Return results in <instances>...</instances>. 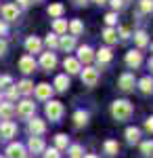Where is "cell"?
Returning <instances> with one entry per match:
<instances>
[{
	"instance_id": "6da1fadb",
	"label": "cell",
	"mask_w": 153,
	"mask_h": 158,
	"mask_svg": "<svg viewBox=\"0 0 153 158\" xmlns=\"http://www.w3.org/2000/svg\"><path fill=\"white\" fill-rule=\"evenodd\" d=\"M111 116L118 122L130 120V116H132V103H130L128 99H116L111 103Z\"/></svg>"
},
{
	"instance_id": "7a4b0ae2",
	"label": "cell",
	"mask_w": 153,
	"mask_h": 158,
	"mask_svg": "<svg viewBox=\"0 0 153 158\" xmlns=\"http://www.w3.org/2000/svg\"><path fill=\"white\" fill-rule=\"evenodd\" d=\"M15 114H19L21 118H34V114H36V103L32 101V99H21L17 106H15Z\"/></svg>"
},
{
	"instance_id": "3957f363",
	"label": "cell",
	"mask_w": 153,
	"mask_h": 158,
	"mask_svg": "<svg viewBox=\"0 0 153 158\" xmlns=\"http://www.w3.org/2000/svg\"><path fill=\"white\" fill-rule=\"evenodd\" d=\"M44 112H46V116L50 118L53 122H59L61 118H63V112H65V108H63V103L61 101H48L46 108H44Z\"/></svg>"
},
{
	"instance_id": "277c9868",
	"label": "cell",
	"mask_w": 153,
	"mask_h": 158,
	"mask_svg": "<svg viewBox=\"0 0 153 158\" xmlns=\"http://www.w3.org/2000/svg\"><path fill=\"white\" fill-rule=\"evenodd\" d=\"M99 76H101V74H99V70H96V68H92V65H86L82 72H80V78H82V82L86 86H94L96 82H99Z\"/></svg>"
},
{
	"instance_id": "5b68a950",
	"label": "cell",
	"mask_w": 153,
	"mask_h": 158,
	"mask_svg": "<svg viewBox=\"0 0 153 158\" xmlns=\"http://www.w3.org/2000/svg\"><path fill=\"white\" fill-rule=\"evenodd\" d=\"M4 158H27V150H25L23 143L13 141V143H9V148H6V156Z\"/></svg>"
},
{
	"instance_id": "8992f818",
	"label": "cell",
	"mask_w": 153,
	"mask_h": 158,
	"mask_svg": "<svg viewBox=\"0 0 153 158\" xmlns=\"http://www.w3.org/2000/svg\"><path fill=\"white\" fill-rule=\"evenodd\" d=\"M134 74L132 72H124V74H120V78H118V86L124 91V93H130V91H134Z\"/></svg>"
},
{
	"instance_id": "52a82bcc",
	"label": "cell",
	"mask_w": 153,
	"mask_h": 158,
	"mask_svg": "<svg viewBox=\"0 0 153 158\" xmlns=\"http://www.w3.org/2000/svg\"><path fill=\"white\" fill-rule=\"evenodd\" d=\"M34 95L40 101H50V97H53V86L48 85V82H40V85L34 86Z\"/></svg>"
},
{
	"instance_id": "ba28073f",
	"label": "cell",
	"mask_w": 153,
	"mask_h": 158,
	"mask_svg": "<svg viewBox=\"0 0 153 158\" xmlns=\"http://www.w3.org/2000/svg\"><path fill=\"white\" fill-rule=\"evenodd\" d=\"M27 129H29V133H32V137H40V135H44V131H46V122L42 120V118H29V122H27Z\"/></svg>"
},
{
	"instance_id": "9c48e42d",
	"label": "cell",
	"mask_w": 153,
	"mask_h": 158,
	"mask_svg": "<svg viewBox=\"0 0 153 158\" xmlns=\"http://www.w3.org/2000/svg\"><path fill=\"white\" fill-rule=\"evenodd\" d=\"M17 135V124L13 120H2L0 124V139H13Z\"/></svg>"
},
{
	"instance_id": "30bf717a",
	"label": "cell",
	"mask_w": 153,
	"mask_h": 158,
	"mask_svg": "<svg viewBox=\"0 0 153 158\" xmlns=\"http://www.w3.org/2000/svg\"><path fill=\"white\" fill-rule=\"evenodd\" d=\"M36 59H34V55H23L21 59H19V70L23 74H32V72H36Z\"/></svg>"
},
{
	"instance_id": "8fae6325",
	"label": "cell",
	"mask_w": 153,
	"mask_h": 158,
	"mask_svg": "<svg viewBox=\"0 0 153 158\" xmlns=\"http://www.w3.org/2000/svg\"><path fill=\"white\" fill-rule=\"evenodd\" d=\"M76 59L80 61V65H82V63L88 65V63L94 59V51L90 49L88 44H82V47H78V57H76Z\"/></svg>"
},
{
	"instance_id": "7c38bea8",
	"label": "cell",
	"mask_w": 153,
	"mask_h": 158,
	"mask_svg": "<svg viewBox=\"0 0 153 158\" xmlns=\"http://www.w3.org/2000/svg\"><path fill=\"white\" fill-rule=\"evenodd\" d=\"M40 65H42L46 72L55 70V65H57V55H55L53 51H48V53H42V55H40Z\"/></svg>"
},
{
	"instance_id": "4fadbf2b",
	"label": "cell",
	"mask_w": 153,
	"mask_h": 158,
	"mask_svg": "<svg viewBox=\"0 0 153 158\" xmlns=\"http://www.w3.org/2000/svg\"><path fill=\"white\" fill-rule=\"evenodd\" d=\"M2 19H6V21H17L19 19V9H17V4H4L2 9Z\"/></svg>"
},
{
	"instance_id": "5bb4252c",
	"label": "cell",
	"mask_w": 153,
	"mask_h": 158,
	"mask_svg": "<svg viewBox=\"0 0 153 158\" xmlns=\"http://www.w3.org/2000/svg\"><path fill=\"white\" fill-rule=\"evenodd\" d=\"M143 63V53L139 49H132L126 53V65L128 68H139Z\"/></svg>"
},
{
	"instance_id": "9a60e30c",
	"label": "cell",
	"mask_w": 153,
	"mask_h": 158,
	"mask_svg": "<svg viewBox=\"0 0 153 158\" xmlns=\"http://www.w3.org/2000/svg\"><path fill=\"white\" fill-rule=\"evenodd\" d=\"M25 150H29L32 154H42L46 146H44V139L42 137H29V141H27V148Z\"/></svg>"
},
{
	"instance_id": "2e32d148",
	"label": "cell",
	"mask_w": 153,
	"mask_h": 158,
	"mask_svg": "<svg viewBox=\"0 0 153 158\" xmlns=\"http://www.w3.org/2000/svg\"><path fill=\"white\" fill-rule=\"evenodd\" d=\"M25 51L27 53H42V40L38 36H27L25 38Z\"/></svg>"
},
{
	"instance_id": "e0dca14e",
	"label": "cell",
	"mask_w": 153,
	"mask_h": 158,
	"mask_svg": "<svg viewBox=\"0 0 153 158\" xmlns=\"http://www.w3.org/2000/svg\"><path fill=\"white\" fill-rule=\"evenodd\" d=\"M63 68L67 70V76H69V74H80L82 72V65H80V61L76 59V57H65V59H63Z\"/></svg>"
},
{
	"instance_id": "ac0fdd59",
	"label": "cell",
	"mask_w": 153,
	"mask_h": 158,
	"mask_svg": "<svg viewBox=\"0 0 153 158\" xmlns=\"http://www.w3.org/2000/svg\"><path fill=\"white\" fill-rule=\"evenodd\" d=\"M55 89H53V91H59V93H65V91H67V89H69L71 86V82H69V76H67V74H59V76H57V78H55Z\"/></svg>"
},
{
	"instance_id": "d6986e66",
	"label": "cell",
	"mask_w": 153,
	"mask_h": 158,
	"mask_svg": "<svg viewBox=\"0 0 153 158\" xmlns=\"http://www.w3.org/2000/svg\"><path fill=\"white\" fill-rule=\"evenodd\" d=\"M15 116V106L11 101H0V118L2 120H11Z\"/></svg>"
},
{
	"instance_id": "ffe728a7",
	"label": "cell",
	"mask_w": 153,
	"mask_h": 158,
	"mask_svg": "<svg viewBox=\"0 0 153 158\" xmlns=\"http://www.w3.org/2000/svg\"><path fill=\"white\" fill-rule=\"evenodd\" d=\"M73 124L78 127V129H82L88 124V112H84V110H76L73 112Z\"/></svg>"
},
{
	"instance_id": "44dd1931",
	"label": "cell",
	"mask_w": 153,
	"mask_h": 158,
	"mask_svg": "<svg viewBox=\"0 0 153 158\" xmlns=\"http://www.w3.org/2000/svg\"><path fill=\"white\" fill-rule=\"evenodd\" d=\"M59 49H63L65 53L73 51V49H76V38H73V36H67V34H65V36H61L59 38Z\"/></svg>"
},
{
	"instance_id": "7402d4cb",
	"label": "cell",
	"mask_w": 153,
	"mask_h": 158,
	"mask_svg": "<svg viewBox=\"0 0 153 158\" xmlns=\"http://www.w3.org/2000/svg\"><path fill=\"white\" fill-rule=\"evenodd\" d=\"M15 86L19 89V95H32V93H34V82H32V80H27V78L19 80Z\"/></svg>"
},
{
	"instance_id": "603a6c76",
	"label": "cell",
	"mask_w": 153,
	"mask_h": 158,
	"mask_svg": "<svg viewBox=\"0 0 153 158\" xmlns=\"http://www.w3.org/2000/svg\"><path fill=\"white\" fill-rule=\"evenodd\" d=\"M94 57H96V61H99V63L103 65V63H109V61L113 59V51L109 49V47H103V49L99 51V53H96Z\"/></svg>"
},
{
	"instance_id": "cb8c5ba5",
	"label": "cell",
	"mask_w": 153,
	"mask_h": 158,
	"mask_svg": "<svg viewBox=\"0 0 153 158\" xmlns=\"http://www.w3.org/2000/svg\"><path fill=\"white\" fill-rule=\"evenodd\" d=\"M126 141H128L130 146H132V143H139V141H141V129L128 127V129H126Z\"/></svg>"
},
{
	"instance_id": "d4e9b609",
	"label": "cell",
	"mask_w": 153,
	"mask_h": 158,
	"mask_svg": "<svg viewBox=\"0 0 153 158\" xmlns=\"http://www.w3.org/2000/svg\"><path fill=\"white\" fill-rule=\"evenodd\" d=\"M67 30H69V32H71L69 36L78 38V36H80V34H82V32H84V23H82V21H80V19H73V21H69V23H67Z\"/></svg>"
},
{
	"instance_id": "484cf974",
	"label": "cell",
	"mask_w": 153,
	"mask_h": 158,
	"mask_svg": "<svg viewBox=\"0 0 153 158\" xmlns=\"http://www.w3.org/2000/svg\"><path fill=\"white\" fill-rule=\"evenodd\" d=\"M134 42H136V47H139V51H141L143 47H147V44H149V34H147L145 30L134 32Z\"/></svg>"
},
{
	"instance_id": "4316f807",
	"label": "cell",
	"mask_w": 153,
	"mask_h": 158,
	"mask_svg": "<svg viewBox=\"0 0 153 158\" xmlns=\"http://www.w3.org/2000/svg\"><path fill=\"white\" fill-rule=\"evenodd\" d=\"M139 89H141L145 95L153 93V78H151V76H143L141 80H139Z\"/></svg>"
},
{
	"instance_id": "83f0119b",
	"label": "cell",
	"mask_w": 153,
	"mask_h": 158,
	"mask_svg": "<svg viewBox=\"0 0 153 158\" xmlns=\"http://www.w3.org/2000/svg\"><path fill=\"white\" fill-rule=\"evenodd\" d=\"M103 40L107 44H116L118 42V30L116 27H105L103 30Z\"/></svg>"
},
{
	"instance_id": "f1b7e54d",
	"label": "cell",
	"mask_w": 153,
	"mask_h": 158,
	"mask_svg": "<svg viewBox=\"0 0 153 158\" xmlns=\"http://www.w3.org/2000/svg\"><path fill=\"white\" fill-rule=\"evenodd\" d=\"M53 34H57V36H65L67 34V21L65 19H55L53 21Z\"/></svg>"
},
{
	"instance_id": "f546056e",
	"label": "cell",
	"mask_w": 153,
	"mask_h": 158,
	"mask_svg": "<svg viewBox=\"0 0 153 158\" xmlns=\"http://www.w3.org/2000/svg\"><path fill=\"white\" fill-rule=\"evenodd\" d=\"M103 150H105V154H109V156H116L118 150H120V143L113 141V139H107L105 143H103Z\"/></svg>"
},
{
	"instance_id": "4dcf8cb0",
	"label": "cell",
	"mask_w": 153,
	"mask_h": 158,
	"mask_svg": "<svg viewBox=\"0 0 153 158\" xmlns=\"http://www.w3.org/2000/svg\"><path fill=\"white\" fill-rule=\"evenodd\" d=\"M55 148L57 150H67L69 148V139H67V135H63V133H59V135H55Z\"/></svg>"
},
{
	"instance_id": "1f68e13d",
	"label": "cell",
	"mask_w": 153,
	"mask_h": 158,
	"mask_svg": "<svg viewBox=\"0 0 153 158\" xmlns=\"http://www.w3.org/2000/svg\"><path fill=\"white\" fill-rule=\"evenodd\" d=\"M63 11H65V9H63V4H61V2H55V4H50V6H48V15H50V17H55V19H61Z\"/></svg>"
},
{
	"instance_id": "d6a6232c",
	"label": "cell",
	"mask_w": 153,
	"mask_h": 158,
	"mask_svg": "<svg viewBox=\"0 0 153 158\" xmlns=\"http://www.w3.org/2000/svg\"><path fill=\"white\" fill-rule=\"evenodd\" d=\"M67 154H69V158H84V148L80 143H73V146H69Z\"/></svg>"
},
{
	"instance_id": "836d02e7",
	"label": "cell",
	"mask_w": 153,
	"mask_h": 158,
	"mask_svg": "<svg viewBox=\"0 0 153 158\" xmlns=\"http://www.w3.org/2000/svg\"><path fill=\"white\" fill-rule=\"evenodd\" d=\"M44 42H46V47H48V49L53 51V49H57V47H59V36H57V34H46Z\"/></svg>"
},
{
	"instance_id": "e575fe53",
	"label": "cell",
	"mask_w": 153,
	"mask_h": 158,
	"mask_svg": "<svg viewBox=\"0 0 153 158\" xmlns=\"http://www.w3.org/2000/svg\"><path fill=\"white\" fill-rule=\"evenodd\" d=\"M141 154L143 156H153V141H141Z\"/></svg>"
},
{
	"instance_id": "d590c367",
	"label": "cell",
	"mask_w": 153,
	"mask_h": 158,
	"mask_svg": "<svg viewBox=\"0 0 153 158\" xmlns=\"http://www.w3.org/2000/svg\"><path fill=\"white\" fill-rule=\"evenodd\" d=\"M6 97H9V101H15V99H19V89H17V86L15 85H11L9 86V89H6Z\"/></svg>"
},
{
	"instance_id": "8d00e7d4",
	"label": "cell",
	"mask_w": 153,
	"mask_h": 158,
	"mask_svg": "<svg viewBox=\"0 0 153 158\" xmlns=\"http://www.w3.org/2000/svg\"><path fill=\"white\" fill-rule=\"evenodd\" d=\"M139 9H141V13H153V0H141V4H139Z\"/></svg>"
},
{
	"instance_id": "74e56055",
	"label": "cell",
	"mask_w": 153,
	"mask_h": 158,
	"mask_svg": "<svg viewBox=\"0 0 153 158\" xmlns=\"http://www.w3.org/2000/svg\"><path fill=\"white\" fill-rule=\"evenodd\" d=\"M105 23H107V27H113V25L118 23V13H107L105 15Z\"/></svg>"
},
{
	"instance_id": "f35d334b",
	"label": "cell",
	"mask_w": 153,
	"mask_h": 158,
	"mask_svg": "<svg viewBox=\"0 0 153 158\" xmlns=\"http://www.w3.org/2000/svg\"><path fill=\"white\" fill-rule=\"evenodd\" d=\"M11 85H13V78L9 74H2V76H0V91H2V89H9Z\"/></svg>"
},
{
	"instance_id": "ab89813d",
	"label": "cell",
	"mask_w": 153,
	"mask_h": 158,
	"mask_svg": "<svg viewBox=\"0 0 153 158\" xmlns=\"http://www.w3.org/2000/svg\"><path fill=\"white\" fill-rule=\"evenodd\" d=\"M44 158H59V150H57V148L44 150Z\"/></svg>"
},
{
	"instance_id": "60d3db41",
	"label": "cell",
	"mask_w": 153,
	"mask_h": 158,
	"mask_svg": "<svg viewBox=\"0 0 153 158\" xmlns=\"http://www.w3.org/2000/svg\"><path fill=\"white\" fill-rule=\"evenodd\" d=\"M109 4L113 6V13H116V11H120V9L124 6V0H109Z\"/></svg>"
},
{
	"instance_id": "b9f144b4",
	"label": "cell",
	"mask_w": 153,
	"mask_h": 158,
	"mask_svg": "<svg viewBox=\"0 0 153 158\" xmlns=\"http://www.w3.org/2000/svg\"><path fill=\"white\" fill-rule=\"evenodd\" d=\"M15 2H17V9H19V11H21V9H27V6L32 4V0H15Z\"/></svg>"
},
{
	"instance_id": "7bdbcfd3",
	"label": "cell",
	"mask_w": 153,
	"mask_h": 158,
	"mask_svg": "<svg viewBox=\"0 0 153 158\" xmlns=\"http://www.w3.org/2000/svg\"><path fill=\"white\" fill-rule=\"evenodd\" d=\"M145 131H149V133H153V116H149V118L145 120Z\"/></svg>"
},
{
	"instance_id": "ee69618b",
	"label": "cell",
	"mask_w": 153,
	"mask_h": 158,
	"mask_svg": "<svg viewBox=\"0 0 153 158\" xmlns=\"http://www.w3.org/2000/svg\"><path fill=\"white\" fill-rule=\"evenodd\" d=\"M118 36H122L124 40H126V38H130V30H128V27H120V34H118Z\"/></svg>"
},
{
	"instance_id": "f6af8a7d",
	"label": "cell",
	"mask_w": 153,
	"mask_h": 158,
	"mask_svg": "<svg viewBox=\"0 0 153 158\" xmlns=\"http://www.w3.org/2000/svg\"><path fill=\"white\" fill-rule=\"evenodd\" d=\"M6 49H9V47H6V42L0 38V57H2V55H6Z\"/></svg>"
},
{
	"instance_id": "bcb514c9",
	"label": "cell",
	"mask_w": 153,
	"mask_h": 158,
	"mask_svg": "<svg viewBox=\"0 0 153 158\" xmlns=\"http://www.w3.org/2000/svg\"><path fill=\"white\" fill-rule=\"evenodd\" d=\"M71 2H73V4H76V6H84V4H86V2H88V0H71Z\"/></svg>"
},
{
	"instance_id": "7dc6e473",
	"label": "cell",
	"mask_w": 153,
	"mask_h": 158,
	"mask_svg": "<svg viewBox=\"0 0 153 158\" xmlns=\"http://www.w3.org/2000/svg\"><path fill=\"white\" fill-rule=\"evenodd\" d=\"M4 32H6V23H4V21H0V36H2Z\"/></svg>"
},
{
	"instance_id": "c3c4849f",
	"label": "cell",
	"mask_w": 153,
	"mask_h": 158,
	"mask_svg": "<svg viewBox=\"0 0 153 158\" xmlns=\"http://www.w3.org/2000/svg\"><path fill=\"white\" fill-rule=\"evenodd\" d=\"M92 2H96V4H107L109 0H92Z\"/></svg>"
},
{
	"instance_id": "681fc988",
	"label": "cell",
	"mask_w": 153,
	"mask_h": 158,
	"mask_svg": "<svg viewBox=\"0 0 153 158\" xmlns=\"http://www.w3.org/2000/svg\"><path fill=\"white\" fill-rule=\"evenodd\" d=\"M149 70H151V74H153V57L149 59Z\"/></svg>"
},
{
	"instance_id": "f907efd6",
	"label": "cell",
	"mask_w": 153,
	"mask_h": 158,
	"mask_svg": "<svg viewBox=\"0 0 153 158\" xmlns=\"http://www.w3.org/2000/svg\"><path fill=\"white\" fill-rule=\"evenodd\" d=\"M84 158H99V156H96V154H86Z\"/></svg>"
},
{
	"instance_id": "816d5d0a",
	"label": "cell",
	"mask_w": 153,
	"mask_h": 158,
	"mask_svg": "<svg viewBox=\"0 0 153 158\" xmlns=\"http://www.w3.org/2000/svg\"><path fill=\"white\" fill-rule=\"evenodd\" d=\"M32 2H34V4H38V2H44V0H32Z\"/></svg>"
},
{
	"instance_id": "f5cc1de1",
	"label": "cell",
	"mask_w": 153,
	"mask_h": 158,
	"mask_svg": "<svg viewBox=\"0 0 153 158\" xmlns=\"http://www.w3.org/2000/svg\"><path fill=\"white\" fill-rule=\"evenodd\" d=\"M0 101H2V91H0Z\"/></svg>"
},
{
	"instance_id": "db71d44e",
	"label": "cell",
	"mask_w": 153,
	"mask_h": 158,
	"mask_svg": "<svg viewBox=\"0 0 153 158\" xmlns=\"http://www.w3.org/2000/svg\"><path fill=\"white\" fill-rule=\"evenodd\" d=\"M151 53H153V42H151Z\"/></svg>"
}]
</instances>
